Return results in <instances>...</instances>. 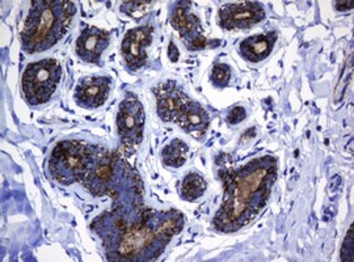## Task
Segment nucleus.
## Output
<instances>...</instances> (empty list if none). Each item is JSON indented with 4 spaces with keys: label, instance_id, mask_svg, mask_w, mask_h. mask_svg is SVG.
<instances>
[{
    "label": "nucleus",
    "instance_id": "1",
    "mask_svg": "<svg viewBox=\"0 0 354 262\" xmlns=\"http://www.w3.org/2000/svg\"><path fill=\"white\" fill-rule=\"evenodd\" d=\"M184 218L169 212H124L114 209L92 223L102 236L109 260L150 261L158 259L171 238L183 230Z\"/></svg>",
    "mask_w": 354,
    "mask_h": 262
},
{
    "label": "nucleus",
    "instance_id": "2",
    "mask_svg": "<svg viewBox=\"0 0 354 262\" xmlns=\"http://www.w3.org/2000/svg\"><path fill=\"white\" fill-rule=\"evenodd\" d=\"M225 193L213 227L219 232H236L263 212L277 178V160L269 155L241 168L221 172Z\"/></svg>",
    "mask_w": 354,
    "mask_h": 262
},
{
    "label": "nucleus",
    "instance_id": "3",
    "mask_svg": "<svg viewBox=\"0 0 354 262\" xmlns=\"http://www.w3.org/2000/svg\"><path fill=\"white\" fill-rule=\"evenodd\" d=\"M92 196H111L115 205L124 200V207L118 210L136 212L142 205H137V196L142 197V185L137 172L121 159L118 152L93 146L88 169L82 180ZM115 206V207H117Z\"/></svg>",
    "mask_w": 354,
    "mask_h": 262
},
{
    "label": "nucleus",
    "instance_id": "4",
    "mask_svg": "<svg viewBox=\"0 0 354 262\" xmlns=\"http://www.w3.org/2000/svg\"><path fill=\"white\" fill-rule=\"evenodd\" d=\"M76 7L67 0H35L29 8L20 33L26 54L49 50L67 33L74 20Z\"/></svg>",
    "mask_w": 354,
    "mask_h": 262
},
{
    "label": "nucleus",
    "instance_id": "5",
    "mask_svg": "<svg viewBox=\"0 0 354 262\" xmlns=\"http://www.w3.org/2000/svg\"><path fill=\"white\" fill-rule=\"evenodd\" d=\"M93 146L82 140H64L59 142L51 151L48 168L51 177L62 184L73 185L82 183L88 169Z\"/></svg>",
    "mask_w": 354,
    "mask_h": 262
},
{
    "label": "nucleus",
    "instance_id": "6",
    "mask_svg": "<svg viewBox=\"0 0 354 262\" xmlns=\"http://www.w3.org/2000/svg\"><path fill=\"white\" fill-rule=\"evenodd\" d=\"M62 77V67L55 59L29 63L23 74V93L26 102L37 106L50 100Z\"/></svg>",
    "mask_w": 354,
    "mask_h": 262
},
{
    "label": "nucleus",
    "instance_id": "7",
    "mask_svg": "<svg viewBox=\"0 0 354 262\" xmlns=\"http://www.w3.org/2000/svg\"><path fill=\"white\" fill-rule=\"evenodd\" d=\"M146 114L143 105L136 96L129 95L121 101L117 114V130L122 147L134 150L143 139Z\"/></svg>",
    "mask_w": 354,
    "mask_h": 262
},
{
    "label": "nucleus",
    "instance_id": "8",
    "mask_svg": "<svg viewBox=\"0 0 354 262\" xmlns=\"http://www.w3.org/2000/svg\"><path fill=\"white\" fill-rule=\"evenodd\" d=\"M171 24L178 32L188 50L200 51L210 46V42L203 35L198 16L190 12V3L188 1H177L172 6Z\"/></svg>",
    "mask_w": 354,
    "mask_h": 262
},
{
    "label": "nucleus",
    "instance_id": "9",
    "mask_svg": "<svg viewBox=\"0 0 354 262\" xmlns=\"http://www.w3.org/2000/svg\"><path fill=\"white\" fill-rule=\"evenodd\" d=\"M266 10L257 1L228 3L218 11V24L225 30L250 29L266 19Z\"/></svg>",
    "mask_w": 354,
    "mask_h": 262
},
{
    "label": "nucleus",
    "instance_id": "10",
    "mask_svg": "<svg viewBox=\"0 0 354 262\" xmlns=\"http://www.w3.org/2000/svg\"><path fill=\"white\" fill-rule=\"evenodd\" d=\"M153 26H138L130 29L121 44V54L127 67L133 71L142 68L147 61V48L151 45Z\"/></svg>",
    "mask_w": 354,
    "mask_h": 262
},
{
    "label": "nucleus",
    "instance_id": "11",
    "mask_svg": "<svg viewBox=\"0 0 354 262\" xmlns=\"http://www.w3.org/2000/svg\"><path fill=\"white\" fill-rule=\"evenodd\" d=\"M152 92L156 97L158 115L165 122H175L184 105L190 100L175 80H167L158 84L152 88Z\"/></svg>",
    "mask_w": 354,
    "mask_h": 262
},
{
    "label": "nucleus",
    "instance_id": "12",
    "mask_svg": "<svg viewBox=\"0 0 354 262\" xmlns=\"http://www.w3.org/2000/svg\"><path fill=\"white\" fill-rule=\"evenodd\" d=\"M109 32L97 26H84L76 41V54L83 62L99 63L102 53L109 46Z\"/></svg>",
    "mask_w": 354,
    "mask_h": 262
},
{
    "label": "nucleus",
    "instance_id": "13",
    "mask_svg": "<svg viewBox=\"0 0 354 262\" xmlns=\"http://www.w3.org/2000/svg\"><path fill=\"white\" fill-rule=\"evenodd\" d=\"M112 80L108 76H93L79 82L76 86V104L84 109H96L105 104L111 93Z\"/></svg>",
    "mask_w": 354,
    "mask_h": 262
},
{
    "label": "nucleus",
    "instance_id": "14",
    "mask_svg": "<svg viewBox=\"0 0 354 262\" xmlns=\"http://www.w3.org/2000/svg\"><path fill=\"white\" fill-rule=\"evenodd\" d=\"M175 122L190 135L203 138L210 126V117L201 104L189 100L177 115Z\"/></svg>",
    "mask_w": 354,
    "mask_h": 262
},
{
    "label": "nucleus",
    "instance_id": "15",
    "mask_svg": "<svg viewBox=\"0 0 354 262\" xmlns=\"http://www.w3.org/2000/svg\"><path fill=\"white\" fill-rule=\"evenodd\" d=\"M276 41V32H268L264 35H256L252 37L245 38L239 45V54L247 62H261L270 55Z\"/></svg>",
    "mask_w": 354,
    "mask_h": 262
},
{
    "label": "nucleus",
    "instance_id": "16",
    "mask_svg": "<svg viewBox=\"0 0 354 262\" xmlns=\"http://www.w3.org/2000/svg\"><path fill=\"white\" fill-rule=\"evenodd\" d=\"M189 155V147L181 139H174L169 144H167L162 151V159L167 167L180 168L183 167Z\"/></svg>",
    "mask_w": 354,
    "mask_h": 262
},
{
    "label": "nucleus",
    "instance_id": "17",
    "mask_svg": "<svg viewBox=\"0 0 354 262\" xmlns=\"http://www.w3.org/2000/svg\"><path fill=\"white\" fill-rule=\"evenodd\" d=\"M206 187H207V183L203 176L196 172L188 174L181 181V187H180L181 198L188 202L198 200L200 197H203Z\"/></svg>",
    "mask_w": 354,
    "mask_h": 262
},
{
    "label": "nucleus",
    "instance_id": "18",
    "mask_svg": "<svg viewBox=\"0 0 354 262\" xmlns=\"http://www.w3.org/2000/svg\"><path fill=\"white\" fill-rule=\"evenodd\" d=\"M153 4L155 1H124L121 4V12L136 21H140L146 15L151 12Z\"/></svg>",
    "mask_w": 354,
    "mask_h": 262
},
{
    "label": "nucleus",
    "instance_id": "19",
    "mask_svg": "<svg viewBox=\"0 0 354 262\" xmlns=\"http://www.w3.org/2000/svg\"><path fill=\"white\" fill-rule=\"evenodd\" d=\"M231 67L226 63H216L210 74V82L216 88H226L231 82Z\"/></svg>",
    "mask_w": 354,
    "mask_h": 262
},
{
    "label": "nucleus",
    "instance_id": "20",
    "mask_svg": "<svg viewBox=\"0 0 354 262\" xmlns=\"http://www.w3.org/2000/svg\"><path fill=\"white\" fill-rule=\"evenodd\" d=\"M353 225L349 227V231L345 236L342 250V261H353L354 257Z\"/></svg>",
    "mask_w": 354,
    "mask_h": 262
},
{
    "label": "nucleus",
    "instance_id": "21",
    "mask_svg": "<svg viewBox=\"0 0 354 262\" xmlns=\"http://www.w3.org/2000/svg\"><path fill=\"white\" fill-rule=\"evenodd\" d=\"M247 117V112L243 106H234L227 114V122L230 125H238Z\"/></svg>",
    "mask_w": 354,
    "mask_h": 262
},
{
    "label": "nucleus",
    "instance_id": "22",
    "mask_svg": "<svg viewBox=\"0 0 354 262\" xmlns=\"http://www.w3.org/2000/svg\"><path fill=\"white\" fill-rule=\"evenodd\" d=\"M178 57H180V51L177 49L176 45L174 41L169 42V46H168V58L171 62H177L178 61Z\"/></svg>",
    "mask_w": 354,
    "mask_h": 262
},
{
    "label": "nucleus",
    "instance_id": "23",
    "mask_svg": "<svg viewBox=\"0 0 354 262\" xmlns=\"http://www.w3.org/2000/svg\"><path fill=\"white\" fill-rule=\"evenodd\" d=\"M333 7L336 11L339 12H345V11H351L353 8V1H335Z\"/></svg>",
    "mask_w": 354,
    "mask_h": 262
}]
</instances>
